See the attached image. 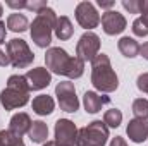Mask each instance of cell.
Segmentation results:
<instances>
[{
    "label": "cell",
    "mask_w": 148,
    "mask_h": 146,
    "mask_svg": "<svg viewBox=\"0 0 148 146\" xmlns=\"http://www.w3.org/2000/svg\"><path fill=\"white\" fill-rule=\"evenodd\" d=\"M100 52V38L93 31H86L79 38L76 45V57H79L83 62H93V59Z\"/></svg>",
    "instance_id": "cell-7"
},
{
    "label": "cell",
    "mask_w": 148,
    "mask_h": 146,
    "mask_svg": "<svg viewBox=\"0 0 148 146\" xmlns=\"http://www.w3.org/2000/svg\"><path fill=\"white\" fill-rule=\"evenodd\" d=\"M55 23H57V14L50 7L36 14V17L31 23V38L36 46L47 48L52 43V31L55 29Z\"/></svg>",
    "instance_id": "cell-3"
},
{
    "label": "cell",
    "mask_w": 148,
    "mask_h": 146,
    "mask_svg": "<svg viewBox=\"0 0 148 146\" xmlns=\"http://www.w3.org/2000/svg\"><path fill=\"white\" fill-rule=\"evenodd\" d=\"M77 127L69 119H59L55 122V143L60 146H74L77 141Z\"/></svg>",
    "instance_id": "cell-8"
},
{
    "label": "cell",
    "mask_w": 148,
    "mask_h": 146,
    "mask_svg": "<svg viewBox=\"0 0 148 146\" xmlns=\"http://www.w3.org/2000/svg\"><path fill=\"white\" fill-rule=\"evenodd\" d=\"M117 46H119V52H121L124 57H127V59H134V57L140 53V45H138V41H136L134 38L122 36L119 40Z\"/></svg>",
    "instance_id": "cell-18"
},
{
    "label": "cell",
    "mask_w": 148,
    "mask_h": 146,
    "mask_svg": "<svg viewBox=\"0 0 148 146\" xmlns=\"http://www.w3.org/2000/svg\"><path fill=\"white\" fill-rule=\"evenodd\" d=\"M140 14H143L141 17L148 23V0H141L140 2Z\"/></svg>",
    "instance_id": "cell-30"
},
{
    "label": "cell",
    "mask_w": 148,
    "mask_h": 146,
    "mask_svg": "<svg viewBox=\"0 0 148 146\" xmlns=\"http://www.w3.org/2000/svg\"><path fill=\"white\" fill-rule=\"evenodd\" d=\"M7 86H10V88H17V89H21V91H31L29 89V84H28V81H26V76H19V74H14V76H10L9 79H7Z\"/></svg>",
    "instance_id": "cell-24"
},
{
    "label": "cell",
    "mask_w": 148,
    "mask_h": 146,
    "mask_svg": "<svg viewBox=\"0 0 148 146\" xmlns=\"http://www.w3.org/2000/svg\"><path fill=\"white\" fill-rule=\"evenodd\" d=\"M28 26H29V23H28V17L24 14L16 12V14H10L7 17V28L14 33H23L28 29Z\"/></svg>",
    "instance_id": "cell-20"
},
{
    "label": "cell",
    "mask_w": 148,
    "mask_h": 146,
    "mask_svg": "<svg viewBox=\"0 0 148 146\" xmlns=\"http://www.w3.org/2000/svg\"><path fill=\"white\" fill-rule=\"evenodd\" d=\"M133 113L136 119H148V100L136 98L133 102Z\"/></svg>",
    "instance_id": "cell-23"
},
{
    "label": "cell",
    "mask_w": 148,
    "mask_h": 146,
    "mask_svg": "<svg viewBox=\"0 0 148 146\" xmlns=\"http://www.w3.org/2000/svg\"><path fill=\"white\" fill-rule=\"evenodd\" d=\"M29 139L33 143H45L48 138V127L43 120H33L31 129H29Z\"/></svg>",
    "instance_id": "cell-19"
},
{
    "label": "cell",
    "mask_w": 148,
    "mask_h": 146,
    "mask_svg": "<svg viewBox=\"0 0 148 146\" xmlns=\"http://www.w3.org/2000/svg\"><path fill=\"white\" fill-rule=\"evenodd\" d=\"M109 139V127L103 120H93L77 131L76 146H105Z\"/></svg>",
    "instance_id": "cell-4"
},
{
    "label": "cell",
    "mask_w": 148,
    "mask_h": 146,
    "mask_svg": "<svg viewBox=\"0 0 148 146\" xmlns=\"http://www.w3.org/2000/svg\"><path fill=\"white\" fill-rule=\"evenodd\" d=\"M9 57H10V64L16 69H24L28 65L33 64L35 60V53L31 52V48L28 46V43L21 38H12L7 46H5Z\"/></svg>",
    "instance_id": "cell-5"
},
{
    "label": "cell",
    "mask_w": 148,
    "mask_h": 146,
    "mask_svg": "<svg viewBox=\"0 0 148 146\" xmlns=\"http://www.w3.org/2000/svg\"><path fill=\"white\" fill-rule=\"evenodd\" d=\"M140 2L141 0H122V7L129 10V14H140Z\"/></svg>",
    "instance_id": "cell-26"
},
{
    "label": "cell",
    "mask_w": 148,
    "mask_h": 146,
    "mask_svg": "<svg viewBox=\"0 0 148 146\" xmlns=\"http://www.w3.org/2000/svg\"><path fill=\"white\" fill-rule=\"evenodd\" d=\"M136 86H138L140 91H143V93H147L148 95V72H143V74L138 76V79H136Z\"/></svg>",
    "instance_id": "cell-28"
},
{
    "label": "cell",
    "mask_w": 148,
    "mask_h": 146,
    "mask_svg": "<svg viewBox=\"0 0 148 146\" xmlns=\"http://www.w3.org/2000/svg\"><path fill=\"white\" fill-rule=\"evenodd\" d=\"M26 76V81L29 84V89L31 91H40L43 88H47L50 83H52V74L47 67H35V69H29Z\"/></svg>",
    "instance_id": "cell-12"
},
{
    "label": "cell",
    "mask_w": 148,
    "mask_h": 146,
    "mask_svg": "<svg viewBox=\"0 0 148 146\" xmlns=\"http://www.w3.org/2000/svg\"><path fill=\"white\" fill-rule=\"evenodd\" d=\"M100 21H102V28H103L105 35H109V36L121 35L126 29V26H127L126 17L121 12H117V10H107L105 14H102Z\"/></svg>",
    "instance_id": "cell-11"
},
{
    "label": "cell",
    "mask_w": 148,
    "mask_h": 146,
    "mask_svg": "<svg viewBox=\"0 0 148 146\" xmlns=\"http://www.w3.org/2000/svg\"><path fill=\"white\" fill-rule=\"evenodd\" d=\"M10 9H26V2H7Z\"/></svg>",
    "instance_id": "cell-32"
},
{
    "label": "cell",
    "mask_w": 148,
    "mask_h": 146,
    "mask_svg": "<svg viewBox=\"0 0 148 146\" xmlns=\"http://www.w3.org/2000/svg\"><path fill=\"white\" fill-rule=\"evenodd\" d=\"M9 64H10V57H9V53H7V50H2V48H0V65L5 67V65H9Z\"/></svg>",
    "instance_id": "cell-29"
},
{
    "label": "cell",
    "mask_w": 148,
    "mask_h": 146,
    "mask_svg": "<svg viewBox=\"0 0 148 146\" xmlns=\"http://www.w3.org/2000/svg\"><path fill=\"white\" fill-rule=\"evenodd\" d=\"M43 146H60V145H57L55 141H47V143H43Z\"/></svg>",
    "instance_id": "cell-36"
},
{
    "label": "cell",
    "mask_w": 148,
    "mask_h": 146,
    "mask_svg": "<svg viewBox=\"0 0 148 146\" xmlns=\"http://www.w3.org/2000/svg\"><path fill=\"white\" fill-rule=\"evenodd\" d=\"M140 53H141V57H143L145 60H148V41L140 46Z\"/></svg>",
    "instance_id": "cell-33"
},
{
    "label": "cell",
    "mask_w": 148,
    "mask_h": 146,
    "mask_svg": "<svg viewBox=\"0 0 148 146\" xmlns=\"http://www.w3.org/2000/svg\"><path fill=\"white\" fill-rule=\"evenodd\" d=\"M0 146H26L23 138L12 134L9 129L0 131Z\"/></svg>",
    "instance_id": "cell-22"
},
{
    "label": "cell",
    "mask_w": 148,
    "mask_h": 146,
    "mask_svg": "<svg viewBox=\"0 0 148 146\" xmlns=\"http://www.w3.org/2000/svg\"><path fill=\"white\" fill-rule=\"evenodd\" d=\"M126 132H127V138L140 145V143H145V139L148 138V122L147 119H133L129 120L127 127H126Z\"/></svg>",
    "instance_id": "cell-13"
},
{
    "label": "cell",
    "mask_w": 148,
    "mask_h": 146,
    "mask_svg": "<svg viewBox=\"0 0 148 146\" xmlns=\"http://www.w3.org/2000/svg\"><path fill=\"white\" fill-rule=\"evenodd\" d=\"M133 33L136 35V36H148V23L143 19V17H138V19H134V23H133Z\"/></svg>",
    "instance_id": "cell-25"
},
{
    "label": "cell",
    "mask_w": 148,
    "mask_h": 146,
    "mask_svg": "<svg viewBox=\"0 0 148 146\" xmlns=\"http://www.w3.org/2000/svg\"><path fill=\"white\" fill-rule=\"evenodd\" d=\"M91 84L102 91L112 93L119 88V77L112 69L110 59L105 53H98L91 62Z\"/></svg>",
    "instance_id": "cell-2"
},
{
    "label": "cell",
    "mask_w": 148,
    "mask_h": 146,
    "mask_svg": "<svg viewBox=\"0 0 148 146\" xmlns=\"http://www.w3.org/2000/svg\"><path fill=\"white\" fill-rule=\"evenodd\" d=\"M121 122H122V112H121V110L110 108L103 113V124H105L107 127L117 129V127L121 126Z\"/></svg>",
    "instance_id": "cell-21"
},
{
    "label": "cell",
    "mask_w": 148,
    "mask_h": 146,
    "mask_svg": "<svg viewBox=\"0 0 148 146\" xmlns=\"http://www.w3.org/2000/svg\"><path fill=\"white\" fill-rule=\"evenodd\" d=\"M5 33H7V29H5V23L0 21V45L5 41Z\"/></svg>",
    "instance_id": "cell-34"
},
{
    "label": "cell",
    "mask_w": 148,
    "mask_h": 146,
    "mask_svg": "<svg viewBox=\"0 0 148 146\" xmlns=\"http://www.w3.org/2000/svg\"><path fill=\"white\" fill-rule=\"evenodd\" d=\"M109 103H110V98L105 95H98L95 91H86L83 95V105L88 113H97L102 110L103 105H109Z\"/></svg>",
    "instance_id": "cell-15"
},
{
    "label": "cell",
    "mask_w": 148,
    "mask_h": 146,
    "mask_svg": "<svg viewBox=\"0 0 148 146\" xmlns=\"http://www.w3.org/2000/svg\"><path fill=\"white\" fill-rule=\"evenodd\" d=\"M98 5H100L102 9H112L115 3H114V2H105V0H98Z\"/></svg>",
    "instance_id": "cell-35"
},
{
    "label": "cell",
    "mask_w": 148,
    "mask_h": 146,
    "mask_svg": "<svg viewBox=\"0 0 148 146\" xmlns=\"http://www.w3.org/2000/svg\"><path fill=\"white\" fill-rule=\"evenodd\" d=\"M28 102H29V93L28 91H21V89L10 88V86H7L5 89L0 91V103L5 110L21 108Z\"/></svg>",
    "instance_id": "cell-10"
},
{
    "label": "cell",
    "mask_w": 148,
    "mask_h": 146,
    "mask_svg": "<svg viewBox=\"0 0 148 146\" xmlns=\"http://www.w3.org/2000/svg\"><path fill=\"white\" fill-rule=\"evenodd\" d=\"M33 112L38 115H50L55 108V102L48 95H38L33 98Z\"/></svg>",
    "instance_id": "cell-16"
},
{
    "label": "cell",
    "mask_w": 148,
    "mask_h": 146,
    "mask_svg": "<svg viewBox=\"0 0 148 146\" xmlns=\"http://www.w3.org/2000/svg\"><path fill=\"white\" fill-rule=\"evenodd\" d=\"M2 14H3V7H2V3H0V17H2Z\"/></svg>",
    "instance_id": "cell-37"
},
{
    "label": "cell",
    "mask_w": 148,
    "mask_h": 146,
    "mask_svg": "<svg viewBox=\"0 0 148 146\" xmlns=\"http://www.w3.org/2000/svg\"><path fill=\"white\" fill-rule=\"evenodd\" d=\"M45 64L50 72L57 76H66L69 79H77L84 72V62L79 57H71L60 46H52L47 50Z\"/></svg>",
    "instance_id": "cell-1"
},
{
    "label": "cell",
    "mask_w": 148,
    "mask_h": 146,
    "mask_svg": "<svg viewBox=\"0 0 148 146\" xmlns=\"http://www.w3.org/2000/svg\"><path fill=\"white\" fill-rule=\"evenodd\" d=\"M48 5H47V2L45 0H33V2H26V9L28 10H36V14L40 10H43V9H47Z\"/></svg>",
    "instance_id": "cell-27"
},
{
    "label": "cell",
    "mask_w": 148,
    "mask_h": 146,
    "mask_svg": "<svg viewBox=\"0 0 148 146\" xmlns=\"http://www.w3.org/2000/svg\"><path fill=\"white\" fill-rule=\"evenodd\" d=\"M76 21L84 29H93L100 24V16L91 2H79L76 7Z\"/></svg>",
    "instance_id": "cell-9"
},
{
    "label": "cell",
    "mask_w": 148,
    "mask_h": 146,
    "mask_svg": "<svg viewBox=\"0 0 148 146\" xmlns=\"http://www.w3.org/2000/svg\"><path fill=\"white\" fill-rule=\"evenodd\" d=\"M31 124H33V122H31V117H29L26 112H19V113L12 115L10 122H9V131H10L12 134H16V136L23 138L24 134L29 132Z\"/></svg>",
    "instance_id": "cell-14"
},
{
    "label": "cell",
    "mask_w": 148,
    "mask_h": 146,
    "mask_svg": "<svg viewBox=\"0 0 148 146\" xmlns=\"http://www.w3.org/2000/svg\"><path fill=\"white\" fill-rule=\"evenodd\" d=\"M110 146H127V143H126V139H124V138H121V136H115V138H112Z\"/></svg>",
    "instance_id": "cell-31"
},
{
    "label": "cell",
    "mask_w": 148,
    "mask_h": 146,
    "mask_svg": "<svg viewBox=\"0 0 148 146\" xmlns=\"http://www.w3.org/2000/svg\"><path fill=\"white\" fill-rule=\"evenodd\" d=\"M55 96L59 100V107L60 110L67 112V113H74L79 108V100L76 96V88L71 81H62L55 86Z\"/></svg>",
    "instance_id": "cell-6"
},
{
    "label": "cell",
    "mask_w": 148,
    "mask_h": 146,
    "mask_svg": "<svg viewBox=\"0 0 148 146\" xmlns=\"http://www.w3.org/2000/svg\"><path fill=\"white\" fill-rule=\"evenodd\" d=\"M55 36L59 38V40H62V41H66V40H69V38L73 36L74 33V28H73V23H71V19L67 17V16H60V17H57V23H55Z\"/></svg>",
    "instance_id": "cell-17"
}]
</instances>
